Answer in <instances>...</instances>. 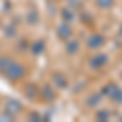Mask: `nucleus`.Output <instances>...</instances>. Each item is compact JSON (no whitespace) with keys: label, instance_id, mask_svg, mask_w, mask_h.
<instances>
[{"label":"nucleus","instance_id":"1","mask_svg":"<svg viewBox=\"0 0 122 122\" xmlns=\"http://www.w3.org/2000/svg\"><path fill=\"white\" fill-rule=\"evenodd\" d=\"M106 62H107V57L104 56V54H99V56H96L93 60H91V65L93 67H101V65H104Z\"/></svg>","mask_w":122,"mask_h":122},{"label":"nucleus","instance_id":"2","mask_svg":"<svg viewBox=\"0 0 122 122\" xmlns=\"http://www.w3.org/2000/svg\"><path fill=\"white\" fill-rule=\"evenodd\" d=\"M103 44V38L99 36V34H94V36H91L90 38V47H98Z\"/></svg>","mask_w":122,"mask_h":122},{"label":"nucleus","instance_id":"6","mask_svg":"<svg viewBox=\"0 0 122 122\" xmlns=\"http://www.w3.org/2000/svg\"><path fill=\"white\" fill-rule=\"evenodd\" d=\"M76 49H78V44L73 41V44H70V46H68V51H76Z\"/></svg>","mask_w":122,"mask_h":122},{"label":"nucleus","instance_id":"5","mask_svg":"<svg viewBox=\"0 0 122 122\" xmlns=\"http://www.w3.org/2000/svg\"><path fill=\"white\" fill-rule=\"evenodd\" d=\"M112 98L117 101V103H122V91H121V90H117L116 94H112Z\"/></svg>","mask_w":122,"mask_h":122},{"label":"nucleus","instance_id":"7","mask_svg":"<svg viewBox=\"0 0 122 122\" xmlns=\"http://www.w3.org/2000/svg\"><path fill=\"white\" fill-rule=\"evenodd\" d=\"M107 117V112H99L98 114V119H106Z\"/></svg>","mask_w":122,"mask_h":122},{"label":"nucleus","instance_id":"3","mask_svg":"<svg viewBox=\"0 0 122 122\" xmlns=\"http://www.w3.org/2000/svg\"><path fill=\"white\" fill-rule=\"evenodd\" d=\"M62 31H59V34L62 36V38H67V36H70V28L68 26H62Z\"/></svg>","mask_w":122,"mask_h":122},{"label":"nucleus","instance_id":"4","mask_svg":"<svg viewBox=\"0 0 122 122\" xmlns=\"http://www.w3.org/2000/svg\"><path fill=\"white\" fill-rule=\"evenodd\" d=\"M98 5H101L103 8H107L112 5V0H98Z\"/></svg>","mask_w":122,"mask_h":122}]
</instances>
